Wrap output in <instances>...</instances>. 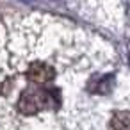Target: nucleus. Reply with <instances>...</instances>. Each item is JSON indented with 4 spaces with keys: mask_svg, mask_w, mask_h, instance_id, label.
Listing matches in <instances>:
<instances>
[{
    "mask_svg": "<svg viewBox=\"0 0 130 130\" xmlns=\"http://www.w3.org/2000/svg\"><path fill=\"white\" fill-rule=\"evenodd\" d=\"M112 130H130V114L128 112H116L110 119Z\"/></svg>",
    "mask_w": 130,
    "mask_h": 130,
    "instance_id": "obj_1",
    "label": "nucleus"
}]
</instances>
